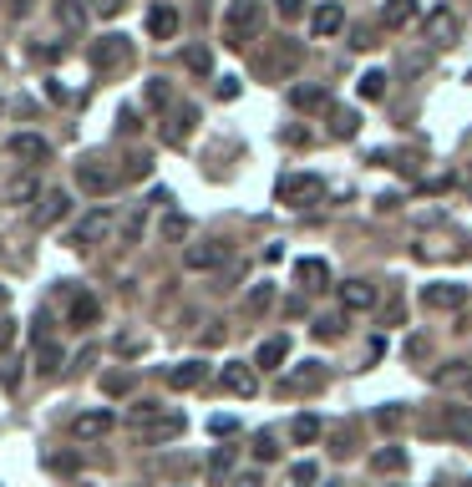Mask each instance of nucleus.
<instances>
[{
    "label": "nucleus",
    "mask_w": 472,
    "mask_h": 487,
    "mask_svg": "<svg viewBox=\"0 0 472 487\" xmlns=\"http://www.w3.org/2000/svg\"><path fill=\"white\" fill-rule=\"evenodd\" d=\"M138 234H142V208H132L122 223V244H138Z\"/></svg>",
    "instance_id": "nucleus-41"
},
{
    "label": "nucleus",
    "mask_w": 472,
    "mask_h": 487,
    "mask_svg": "<svg viewBox=\"0 0 472 487\" xmlns=\"http://www.w3.org/2000/svg\"><path fill=\"white\" fill-rule=\"evenodd\" d=\"M350 46H356V51H371V46H376V31L356 26V31H350Z\"/></svg>",
    "instance_id": "nucleus-46"
},
{
    "label": "nucleus",
    "mask_w": 472,
    "mask_h": 487,
    "mask_svg": "<svg viewBox=\"0 0 472 487\" xmlns=\"http://www.w3.org/2000/svg\"><path fill=\"white\" fill-rule=\"evenodd\" d=\"M361 97H366V102L386 97V71H366V77H361Z\"/></svg>",
    "instance_id": "nucleus-36"
},
{
    "label": "nucleus",
    "mask_w": 472,
    "mask_h": 487,
    "mask_svg": "<svg viewBox=\"0 0 472 487\" xmlns=\"http://www.w3.org/2000/svg\"><path fill=\"white\" fill-rule=\"evenodd\" d=\"M163 239H168V244L189 239V219H183V214H168V219H163Z\"/></svg>",
    "instance_id": "nucleus-37"
},
{
    "label": "nucleus",
    "mask_w": 472,
    "mask_h": 487,
    "mask_svg": "<svg viewBox=\"0 0 472 487\" xmlns=\"http://www.w3.org/2000/svg\"><path fill=\"white\" fill-rule=\"evenodd\" d=\"M77 183H81V193H112L117 173H107L102 163H77Z\"/></svg>",
    "instance_id": "nucleus-17"
},
{
    "label": "nucleus",
    "mask_w": 472,
    "mask_h": 487,
    "mask_svg": "<svg viewBox=\"0 0 472 487\" xmlns=\"http://www.w3.org/2000/svg\"><path fill=\"white\" fill-rule=\"evenodd\" d=\"M468 198H472V173H468Z\"/></svg>",
    "instance_id": "nucleus-54"
},
{
    "label": "nucleus",
    "mask_w": 472,
    "mask_h": 487,
    "mask_svg": "<svg viewBox=\"0 0 472 487\" xmlns=\"http://www.w3.org/2000/svg\"><path fill=\"white\" fill-rule=\"evenodd\" d=\"M112 223H117L112 208H92V214H81V223L72 229V249H97V244L112 234Z\"/></svg>",
    "instance_id": "nucleus-3"
},
{
    "label": "nucleus",
    "mask_w": 472,
    "mask_h": 487,
    "mask_svg": "<svg viewBox=\"0 0 472 487\" xmlns=\"http://www.w3.org/2000/svg\"><path fill=\"white\" fill-rule=\"evenodd\" d=\"M284 356H290V335H269L265 346H259V356H254V365L259 371H280Z\"/></svg>",
    "instance_id": "nucleus-21"
},
{
    "label": "nucleus",
    "mask_w": 472,
    "mask_h": 487,
    "mask_svg": "<svg viewBox=\"0 0 472 487\" xmlns=\"http://www.w3.org/2000/svg\"><path fill=\"white\" fill-rule=\"evenodd\" d=\"M274 198L290 208H310L325 198V178H315V173H284L280 178V189H274Z\"/></svg>",
    "instance_id": "nucleus-2"
},
{
    "label": "nucleus",
    "mask_w": 472,
    "mask_h": 487,
    "mask_svg": "<svg viewBox=\"0 0 472 487\" xmlns=\"http://www.w3.org/2000/svg\"><path fill=\"white\" fill-rule=\"evenodd\" d=\"M87 56H92L97 71H117V66L132 62V41H127V36H102V41L87 46Z\"/></svg>",
    "instance_id": "nucleus-4"
},
{
    "label": "nucleus",
    "mask_w": 472,
    "mask_h": 487,
    "mask_svg": "<svg viewBox=\"0 0 472 487\" xmlns=\"http://www.w3.org/2000/svg\"><path fill=\"white\" fill-rule=\"evenodd\" d=\"M269 305H274V284H254L249 290V310L259 315V310H269Z\"/></svg>",
    "instance_id": "nucleus-39"
},
{
    "label": "nucleus",
    "mask_w": 472,
    "mask_h": 487,
    "mask_svg": "<svg viewBox=\"0 0 472 487\" xmlns=\"http://www.w3.org/2000/svg\"><path fill=\"white\" fill-rule=\"evenodd\" d=\"M254 457H259V462H274V457H280V447H274V437H269V432L254 441Z\"/></svg>",
    "instance_id": "nucleus-43"
},
{
    "label": "nucleus",
    "mask_w": 472,
    "mask_h": 487,
    "mask_svg": "<svg viewBox=\"0 0 472 487\" xmlns=\"http://www.w3.org/2000/svg\"><path fill=\"white\" fill-rule=\"evenodd\" d=\"M290 102H295L299 112H320V107H331L325 87H290Z\"/></svg>",
    "instance_id": "nucleus-26"
},
{
    "label": "nucleus",
    "mask_w": 472,
    "mask_h": 487,
    "mask_svg": "<svg viewBox=\"0 0 472 487\" xmlns=\"http://www.w3.org/2000/svg\"><path fill=\"white\" fill-rule=\"evenodd\" d=\"M468 487H472V483H468Z\"/></svg>",
    "instance_id": "nucleus-56"
},
{
    "label": "nucleus",
    "mask_w": 472,
    "mask_h": 487,
    "mask_svg": "<svg viewBox=\"0 0 472 487\" xmlns=\"http://www.w3.org/2000/svg\"><path fill=\"white\" fill-rule=\"evenodd\" d=\"M11 346H16V320H5V315H0V356H5Z\"/></svg>",
    "instance_id": "nucleus-45"
},
{
    "label": "nucleus",
    "mask_w": 472,
    "mask_h": 487,
    "mask_svg": "<svg viewBox=\"0 0 472 487\" xmlns=\"http://www.w3.org/2000/svg\"><path fill=\"white\" fill-rule=\"evenodd\" d=\"M102 391H107V396H127V391H132V376H107V381H102Z\"/></svg>",
    "instance_id": "nucleus-44"
},
{
    "label": "nucleus",
    "mask_w": 472,
    "mask_h": 487,
    "mask_svg": "<svg viewBox=\"0 0 472 487\" xmlns=\"http://www.w3.org/2000/svg\"><path fill=\"white\" fill-rule=\"evenodd\" d=\"M66 214H72V198H66L62 189H51L46 198H41V208H36V229H56Z\"/></svg>",
    "instance_id": "nucleus-16"
},
{
    "label": "nucleus",
    "mask_w": 472,
    "mask_h": 487,
    "mask_svg": "<svg viewBox=\"0 0 472 487\" xmlns=\"http://www.w3.org/2000/svg\"><path fill=\"white\" fill-rule=\"evenodd\" d=\"M0 305H5V284H0Z\"/></svg>",
    "instance_id": "nucleus-55"
},
{
    "label": "nucleus",
    "mask_w": 472,
    "mask_h": 487,
    "mask_svg": "<svg viewBox=\"0 0 472 487\" xmlns=\"http://www.w3.org/2000/svg\"><path fill=\"white\" fill-rule=\"evenodd\" d=\"M62 365H66V350L56 346V340H46V335H41V340H36V371H41V376H56Z\"/></svg>",
    "instance_id": "nucleus-23"
},
{
    "label": "nucleus",
    "mask_w": 472,
    "mask_h": 487,
    "mask_svg": "<svg viewBox=\"0 0 472 487\" xmlns=\"http://www.w3.org/2000/svg\"><path fill=\"white\" fill-rule=\"evenodd\" d=\"M148 36H153V41L178 36V11L173 5H153V11H148Z\"/></svg>",
    "instance_id": "nucleus-20"
},
{
    "label": "nucleus",
    "mask_w": 472,
    "mask_h": 487,
    "mask_svg": "<svg viewBox=\"0 0 472 487\" xmlns=\"http://www.w3.org/2000/svg\"><path fill=\"white\" fill-rule=\"evenodd\" d=\"M234 472V447H219V452L208 457V483H223Z\"/></svg>",
    "instance_id": "nucleus-33"
},
{
    "label": "nucleus",
    "mask_w": 472,
    "mask_h": 487,
    "mask_svg": "<svg viewBox=\"0 0 472 487\" xmlns=\"http://www.w3.org/2000/svg\"><path fill=\"white\" fill-rule=\"evenodd\" d=\"M117 127H122V132H138V112L122 107V112H117Z\"/></svg>",
    "instance_id": "nucleus-49"
},
{
    "label": "nucleus",
    "mask_w": 472,
    "mask_h": 487,
    "mask_svg": "<svg viewBox=\"0 0 472 487\" xmlns=\"http://www.w3.org/2000/svg\"><path fill=\"white\" fill-rule=\"evenodd\" d=\"M148 102H153V107H168V102H173V87H168L163 77H153L148 81Z\"/></svg>",
    "instance_id": "nucleus-38"
},
{
    "label": "nucleus",
    "mask_w": 472,
    "mask_h": 487,
    "mask_svg": "<svg viewBox=\"0 0 472 487\" xmlns=\"http://www.w3.org/2000/svg\"><path fill=\"white\" fill-rule=\"evenodd\" d=\"M411 16H417V0H386V5H381V26H386V31H401Z\"/></svg>",
    "instance_id": "nucleus-25"
},
{
    "label": "nucleus",
    "mask_w": 472,
    "mask_h": 487,
    "mask_svg": "<svg viewBox=\"0 0 472 487\" xmlns=\"http://www.w3.org/2000/svg\"><path fill=\"white\" fill-rule=\"evenodd\" d=\"M426 432H442L452 441H472V407H447L437 422H426Z\"/></svg>",
    "instance_id": "nucleus-7"
},
{
    "label": "nucleus",
    "mask_w": 472,
    "mask_h": 487,
    "mask_svg": "<svg viewBox=\"0 0 472 487\" xmlns=\"http://www.w3.org/2000/svg\"><path fill=\"white\" fill-rule=\"evenodd\" d=\"M361 132V117L350 107H331V138H356Z\"/></svg>",
    "instance_id": "nucleus-28"
},
{
    "label": "nucleus",
    "mask_w": 472,
    "mask_h": 487,
    "mask_svg": "<svg viewBox=\"0 0 472 487\" xmlns=\"http://www.w3.org/2000/svg\"><path fill=\"white\" fill-rule=\"evenodd\" d=\"M148 173H153V157H148V153L127 157V173H122V178H148Z\"/></svg>",
    "instance_id": "nucleus-40"
},
{
    "label": "nucleus",
    "mask_w": 472,
    "mask_h": 487,
    "mask_svg": "<svg viewBox=\"0 0 472 487\" xmlns=\"http://www.w3.org/2000/svg\"><path fill=\"white\" fill-rule=\"evenodd\" d=\"M457 36H462V21H457V11H447V5H437V11H426V41L432 46H457Z\"/></svg>",
    "instance_id": "nucleus-5"
},
{
    "label": "nucleus",
    "mask_w": 472,
    "mask_h": 487,
    "mask_svg": "<svg viewBox=\"0 0 472 487\" xmlns=\"http://www.w3.org/2000/svg\"><path fill=\"white\" fill-rule=\"evenodd\" d=\"M341 305H346V310H371V305H376V284L346 280V284H341Z\"/></svg>",
    "instance_id": "nucleus-19"
},
{
    "label": "nucleus",
    "mask_w": 472,
    "mask_h": 487,
    "mask_svg": "<svg viewBox=\"0 0 472 487\" xmlns=\"http://www.w3.org/2000/svg\"><path fill=\"white\" fill-rule=\"evenodd\" d=\"M117 5H122V0H92L97 16H117Z\"/></svg>",
    "instance_id": "nucleus-52"
},
{
    "label": "nucleus",
    "mask_w": 472,
    "mask_h": 487,
    "mask_svg": "<svg viewBox=\"0 0 472 487\" xmlns=\"http://www.w3.org/2000/svg\"><path fill=\"white\" fill-rule=\"evenodd\" d=\"M325 386V371L320 365H310V371H295V376L284 381V391H320Z\"/></svg>",
    "instance_id": "nucleus-29"
},
{
    "label": "nucleus",
    "mask_w": 472,
    "mask_h": 487,
    "mask_svg": "<svg viewBox=\"0 0 472 487\" xmlns=\"http://www.w3.org/2000/svg\"><path fill=\"white\" fill-rule=\"evenodd\" d=\"M290 437H295L299 447H310V441L320 437V416H310V411H305V416H295V422H290Z\"/></svg>",
    "instance_id": "nucleus-31"
},
{
    "label": "nucleus",
    "mask_w": 472,
    "mask_h": 487,
    "mask_svg": "<svg viewBox=\"0 0 472 487\" xmlns=\"http://www.w3.org/2000/svg\"><path fill=\"white\" fill-rule=\"evenodd\" d=\"M229 487H265V477H259V472H239Z\"/></svg>",
    "instance_id": "nucleus-51"
},
{
    "label": "nucleus",
    "mask_w": 472,
    "mask_h": 487,
    "mask_svg": "<svg viewBox=\"0 0 472 487\" xmlns=\"http://www.w3.org/2000/svg\"><path fill=\"white\" fill-rule=\"evenodd\" d=\"M219 386H223L229 396H254V391H259V376H254V365L229 361V365L219 371Z\"/></svg>",
    "instance_id": "nucleus-9"
},
{
    "label": "nucleus",
    "mask_w": 472,
    "mask_h": 487,
    "mask_svg": "<svg viewBox=\"0 0 472 487\" xmlns=\"http://www.w3.org/2000/svg\"><path fill=\"white\" fill-rule=\"evenodd\" d=\"M183 264H189L193 274L219 269V264H223V244H214V239H204V244H189V249H183Z\"/></svg>",
    "instance_id": "nucleus-15"
},
{
    "label": "nucleus",
    "mask_w": 472,
    "mask_h": 487,
    "mask_svg": "<svg viewBox=\"0 0 472 487\" xmlns=\"http://www.w3.org/2000/svg\"><path fill=\"white\" fill-rule=\"evenodd\" d=\"M295 280H299V290H325V284H331V264H325V259H299L295 264Z\"/></svg>",
    "instance_id": "nucleus-18"
},
{
    "label": "nucleus",
    "mask_w": 472,
    "mask_h": 487,
    "mask_svg": "<svg viewBox=\"0 0 472 487\" xmlns=\"http://www.w3.org/2000/svg\"><path fill=\"white\" fill-rule=\"evenodd\" d=\"M183 66L198 71V77H208V71H214V56H208V46H189L183 51Z\"/></svg>",
    "instance_id": "nucleus-34"
},
{
    "label": "nucleus",
    "mask_w": 472,
    "mask_h": 487,
    "mask_svg": "<svg viewBox=\"0 0 472 487\" xmlns=\"http://www.w3.org/2000/svg\"><path fill=\"white\" fill-rule=\"evenodd\" d=\"M56 16H62L66 31H81V26H87V5H81V0H56Z\"/></svg>",
    "instance_id": "nucleus-30"
},
{
    "label": "nucleus",
    "mask_w": 472,
    "mask_h": 487,
    "mask_svg": "<svg viewBox=\"0 0 472 487\" xmlns=\"http://www.w3.org/2000/svg\"><path fill=\"white\" fill-rule=\"evenodd\" d=\"M274 11H280L284 21H295L299 11H305V0H274Z\"/></svg>",
    "instance_id": "nucleus-48"
},
{
    "label": "nucleus",
    "mask_w": 472,
    "mask_h": 487,
    "mask_svg": "<svg viewBox=\"0 0 472 487\" xmlns=\"http://www.w3.org/2000/svg\"><path fill=\"white\" fill-rule=\"evenodd\" d=\"M31 198H41V183H36V178H11L5 193H0V204H11V208L31 204Z\"/></svg>",
    "instance_id": "nucleus-24"
},
{
    "label": "nucleus",
    "mask_w": 472,
    "mask_h": 487,
    "mask_svg": "<svg viewBox=\"0 0 472 487\" xmlns=\"http://www.w3.org/2000/svg\"><path fill=\"white\" fill-rule=\"evenodd\" d=\"M432 381H437L442 391H462V396H472V365H468V361H447V365H437V371H432Z\"/></svg>",
    "instance_id": "nucleus-14"
},
{
    "label": "nucleus",
    "mask_w": 472,
    "mask_h": 487,
    "mask_svg": "<svg viewBox=\"0 0 472 487\" xmlns=\"http://www.w3.org/2000/svg\"><path fill=\"white\" fill-rule=\"evenodd\" d=\"M219 97H223V102H234V97H239V81L223 77V81H219Z\"/></svg>",
    "instance_id": "nucleus-53"
},
{
    "label": "nucleus",
    "mask_w": 472,
    "mask_h": 487,
    "mask_svg": "<svg viewBox=\"0 0 472 487\" xmlns=\"http://www.w3.org/2000/svg\"><path fill=\"white\" fill-rule=\"evenodd\" d=\"M204 376H208L204 361H183V365L168 371V386H173V391H193V386H204Z\"/></svg>",
    "instance_id": "nucleus-22"
},
{
    "label": "nucleus",
    "mask_w": 472,
    "mask_h": 487,
    "mask_svg": "<svg viewBox=\"0 0 472 487\" xmlns=\"http://www.w3.org/2000/svg\"><path fill=\"white\" fill-rule=\"evenodd\" d=\"M457 305H468V284H452V280L422 284V310H457Z\"/></svg>",
    "instance_id": "nucleus-6"
},
{
    "label": "nucleus",
    "mask_w": 472,
    "mask_h": 487,
    "mask_svg": "<svg viewBox=\"0 0 472 487\" xmlns=\"http://www.w3.org/2000/svg\"><path fill=\"white\" fill-rule=\"evenodd\" d=\"M234 416H214V422H208V432H219V437H229V432H234Z\"/></svg>",
    "instance_id": "nucleus-50"
},
{
    "label": "nucleus",
    "mask_w": 472,
    "mask_h": 487,
    "mask_svg": "<svg viewBox=\"0 0 472 487\" xmlns=\"http://www.w3.org/2000/svg\"><path fill=\"white\" fill-rule=\"evenodd\" d=\"M376 426H381V432H396V426H401V407H381L376 411Z\"/></svg>",
    "instance_id": "nucleus-42"
},
{
    "label": "nucleus",
    "mask_w": 472,
    "mask_h": 487,
    "mask_svg": "<svg viewBox=\"0 0 472 487\" xmlns=\"http://www.w3.org/2000/svg\"><path fill=\"white\" fill-rule=\"evenodd\" d=\"M112 426H117L112 411H81V416H72V437L77 441H97V437H107Z\"/></svg>",
    "instance_id": "nucleus-11"
},
{
    "label": "nucleus",
    "mask_w": 472,
    "mask_h": 487,
    "mask_svg": "<svg viewBox=\"0 0 472 487\" xmlns=\"http://www.w3.org/2000/svg\"><path fill=\"white\" fill-rule=\"evenodd\" d=\"M259 31H265V5H259V0H234V5L223 11V46L244 51Z\"/></svg>",
    "instance_id": "nucleus-1"
},
{
    "label": "nucleus",
    "mask_w": 472,
    "mask_h": 487,
    "mask_svg": "<svg viewBox=\"0 0 472 487\" xmlns=\"http://www.w3.org/2000/svg\"><path fill=\"white\" fill-rule=\"evenodd\" d=\"M97 315H102V305H97V295H77V299H72V325H77V331H87V325H97Z\"/></svg>",
    "instance_id": "nucleus-27"
},
{
    "label": "nucleus",
    "mask_w": 472,
    "mask_h": 487,
    "mask_svg": "<svg viewBox=\"0 0 472 487\" xmlns=\"http://www.w3.org/2000/svg\"><path fill=\"white\" fill-rule=\"evenodd\" d=\"M183 416H178V411H168V416H153V422L148 426H138V437L148 441V447H163V441H173V437H183Z\"/></svg>",
    "instance_id": "nucleus-10"
},
{
    "label": "nucleus",
    "mask_w": 472,
    "mask_h": 487,
    "mask_svg": "<svg viewBox=\"0 0 472 487\" xmlns=\"http://www.w3.org/2000/svg\"><path fill=\"white\" fill-rule=\"evenodd\" d=\"M5 153L16 157V163H46L51 157V142L41 132H16V138L5 142Z\"/></svg>",
    "instance_id": "nucleus-8"
},
{
    "label": "nucleus",
    "mask_w": 472,
    "mask_h": 487,
    "mask_svg": "<svg viewBox=\"0 0 472 487\" xmlns=\"http://www.w3.org/2000/svg\"><path fill=\"white\" fill-rule=\"evenodd\" d=\"M193 122H198V107H193V102L173 107V117H168V127H163V142H168V147H183V142L193 138Z\"/></svg>",
    "instance_id": "nucleus-12"
},
{
    "label": "nucleus",
    "mask_w": 472,
    "mask_h": 487,
    "mask_svg": "<svg viewBox=\"0 0 472 487\" xmlns=\"http://www.w3.org/2000/svg\"><path fill=\"white\" fill-rule=\"evenodd\" d=\"M371 467L376 472H407V452H401V447H381V452L371 457Z\"/></svg>",
    "instance_id": "nucleus-32"
},
{
    "label": "nucleus",
    "mask_w": 472,
    "mask_h": 487,
    "mask_svg": "<svg viewBox=\"0 0 472 487\" xmlns=\"http://www.w3.org/2000/svg\"><path fill=\"white\" fill-rule=\"evenodd\" d=\"M315 477H320V467H315V462H295V467H290V477H284V487H315Z\"/></svg>",
    "instance_id": "nucleus-35"
},
{
    "label": "nucleus",
    "mask_w": 472,
    "mask_h": 487,
    "mask_svg": "<svg viewBox=\"0 0 472 487\" xmlns=\"http://www.w3.org/2000/svg\"><path fill=\"white\" fill-rule=\"evenodd\" d=\"M310 31L320 36V41H325V36H335V31H346V5H341V0H325V5H315Z\"/></svg>",
    "instance_id": "nucleus-13"
},
{
    "label": "nucleus",
    "mask_w": 472,
    "mask_h": 487,
    "mask_svg": "<svg viewBox=\"0 0 472 487\" xmlns=\"http://www.w3.org/2000/svg\"><path fill=\"white\" fill-rule=\"evenodd\" d=\"M315 335H320V340H335V335H341V320H331V315L315 320Z\"/></svg>",
    "instance_id": "nucleus-47"
}]
</instances>
